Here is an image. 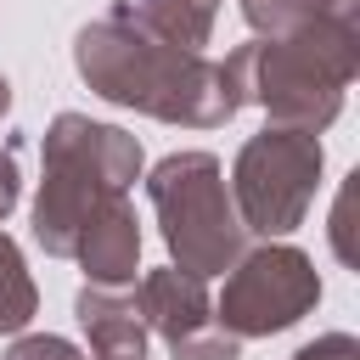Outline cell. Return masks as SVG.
<instances>
[{"mask_svg":"<svg viewBox=\"0 0 360 360\" xmlns=\"http://www.w3.org/2000/svg\"><path fill=\"white\" fill-rule=\"evenodd\" d=\"M73 259L84 264V276L96 287H129L135 281V259H141V231H135V208L129 197L107 202L73 242Z\"/></svg>","mask_w":360,"mask_h":360,"instance_id":"ba28073f","label":"cell"},{"mask_svg":"<svg viewBox=\"0 0 360 360\" xmlns=\"http://www.w3.org/2000/svg\"><path fill=\"white\" fill-rule=\"evenodd\" d=\"M34 321V281L22 270V253L0 231V332H22Z\"/></svg>","mask_w":360,"mask_h":360,"instance_id":"8fae6325","label":"cell"},{"mask_svg":"<svg viewBox=\"0 0 360 360\" xmlns=\"http://www.w3.org/2000/svg\"><path fill=\"white\" fill-rule=\"evenodd\" d=\"M141 174V146L135 135L112 124H90L79 112H62L45 135V186L34 202V236L45 253L73 259L79 231L129 191Z\"/></svg>","mask_w":360,"mask_h":360,"instance_id":"7a4b0ae2","label":"cell"},{"mask_svg":"<svg viewBox=\"0 0 360 360\" xmlns=\"http://www.w3.org/2000/svg\"><path fill=\"white\" fill-rule=\"evenodd\" d=\"M354 79V6H338L270 45H248V101L276 124L321 129L332 124L343 84Z\"/></svg>","mask_w":360,"mask_h":360,"instance_id":"3957f363","label":"cell"},{"mask_svg":"<svg viewBox=\"0 0 360 360\" xmlns=\"http://www.w3.org/2000/svg\"><path fill=\"white\" fill-rule=\"evenodd\" d=\"M141 321H152L174 360H236V338L208 315V292L202 276L191 270H152L141 276V298H135Z\"/></svg>","mask_w":360,"mask_h":360,"instance_id":"52a82bcc","label":"cell"},{"mask_svg":"<svg viewBox=\"0 0 360 360\" xmlns=\"http://www.w3.org/2000/svg\"><path fill=\"white\" fill-rule=\"evenodd\" d=\"M236 208H242V231L259 236H281L304 219L315 180H321V141L315 129H292L276 124L264 135H253L236 158Z\"/></svg>","mask_w":360,"mask_h":360,"instance_id":"5b68a950","label":"cell"},{"mask_svg":"<svg viewBox=\"0 0 360 360\" xmlns=\"http://www.w3.org/2000/svg\"><path fill=\"white\" fill-rule=\"evenodd\" d=\"M6 360H84V354L62 338H22V343H11Z\"/></svg>","mask_w":360,"mask_h":360,"instance_id":"4fadbf2b","label":"cell"},{"mask_svg":"<svg viewBox=\"0 0 360 360\" xmlns=\"http://www.w3.org/2000/svg\"><path fill=\"white\" fill-rule=\"evenodd\" d=\"M11 202H17V158L0 152V219L11 214Z\"/></svg>","mask_w":360,"mask_h":360,"instance_id":"9a60e30c","label":"cell"},{"mask_svg":"<svg viewBox=\"0 0 360 360\" xmlns=\"http://www.w3.org/2000/svg\"><path fill=\"white\" fill-rule=\"evenodd\" d=\"M79 326L90 338V360H146V321L118 287L90 281L79 292Z\"/></svg>","mask_w":360,"mask_h":360,"instance_id":"9c48e42d","label":"cell"},{"mask_svg":"<svg viewBox=\"0 0 360 360\" xmlns=\"http://www.w3.org/2000/svg\"><path fill=\"white\" fill-rule=\"evenodd\" d=\"M338 6H354V0H242V17L253 28H270V39H276V34H292V28H304Z\"/></svg>","mask_w":360,"mask_h":360,"instance_id":"7c38bea8","label":"cell"},{"mask_svg":"<svg viewBox=\"0 0 360 360\" xmlns=\"http://www.w3.org/2000/svg\"><path fill=\"white\" fill-rule=\"evenodd\" d=\"M315 298H321V276L298 248H259L231 264L219 326L231 338H264L292 326L304 309H315Z\"/></svg>","mask_w":360,"mask_h":360,"instance_id":"8992f818","label":"cell"},{"mask_svg":"<svg viewBox=\"0 0 360 360\" xmlns=\"http://www.w3.org/2000/svg\"><path fill=\"white\" fill-rule=\"evenodd\" d=\"M6 107H11V84L0 79V112H6Z\"/></svg>","mask_w":360,"mask_h":360,"instance_id":"2e32d148","label":"cell"},{"mask_svg":"<svg viewBox=\"0 0 360 360\" xmlns=\"http://www.w3.org/2000/svg\"><path fill=\"white\" fill-rule=\"evenodd\" d=\"M152 34H163V39H174V45H186V51H197L202 39H208V28H214V11H219V0H141V6H129Z\"/></svg>","mask_w":360,"mask_h":360,"instance_id":"30bf717a","label":"cell"},{"mask_svg":"<svg viewBox=\"0 0 360 360\" xmlns=\"http://www.w3.org/2000/svg\"><path fill=\"white\" fill-rule=\"evenodd\" d=\"M73 62L84 84L118 107H141L169 124H225L248 101V45L231 62H208L163 34H152L129 6L107 11L101 22L79 28Z\"/></svg>","mask_w":360,"mask_h":360,"instance_id":"6da1fadb","label":"cell"},{"mask_svg":"<svg viewBox=\"0 0 360 360\" xmlns=\"http://www.w3.org/2000/svg\"><path fill=\"white\" fill-rule=\"evenodd\" d=\"M298 360H360V349H354V338H349V332H332V338H321V343L298 349Z\"/></svg>","mask_w":360,"mask_h":360,"instance_id":"5bb4252c","label":"cell"},{"mask_svg":"<svg viewBox=\"0 0 360 360\" xmlns=\"http://www.w3.org/2000/svg\"><path fill=\"white\" fill-rule=\"evenodd\" d=\"M146 197L163 219V242L191 276H219L242 259V219L231 208L225 174L208 152H174L152 169Z\"/></svg>","mask_w":360,"mask_h":360,"instance_id":"277c9868","label":"cell"}]
</instances>
